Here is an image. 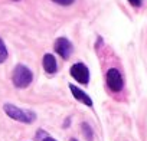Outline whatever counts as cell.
Wrapping results in <instances>:
<instances>
[{"label": "cell", "instance_id": "5b68a950", "mask_svg": "<svg viewBox=\"0 0 147 141\" xmlns=\"http://www.w3.org/2000/svg\"><path fill=\"white\" fill-rule=\"evenodd\" d=\"M53 49H55V52H56L62 59H65V60L69 59L71 55H72V52H74V46H72L71 40L66 39V38H58V39L55 40V43H53Z\"/></svg>", "mask_w": 147, "mask_h": 141}, {"label": "cell", "instance_id": "8992f818", "mask_svg": "<svg viewBox=\"0 0 147 141\" xmlns=\"http://www.w3.org/2000/svg\"><path fill=\"white\" fill-rule=\"evenodd\" d=\"M69 89H71V92H72L74 98H75L77 101L82 102V104H84V105H87V107H92V99H91V98H90V95H88V94H85L82 89H80L78 87L72 85V84H69Z\"/></svg>", "mask_w": 147, "mask_h": 141}, {"label": "cell", "instance_id": "277c9868", "mask_svg": "<svg viewBox=\"0 0 147 141\" xmlns=\"http://www.w3.org/2000/svg\"><path fill=\"white\" fill-rule=\"evenodd\" d=\"M69 72H71V77L77 82H80L82 85H88V82H90V69L87 68L85 63H82V62L74 63L69 69Z\"/></svg>", "mask_w": 147, "mask_h": 141}, {"label": "cell", "instance_id": "30bf717a", "mask_svg": "<svg viewBox=\"0 0 147 141\" xmlns=\"http://www.w3.org/2000/svg\"><path fill=\"white\" fill-rule=\"evenodd\" d=\"M51 2H53L56 5H61V6H71L75 0H51Z\"/></svg>", "mask_w": 147, "mask_h": 141}, {"label": "cell", "instance_id": "7a4b0ae2", "mask_svg": "<svg viewBox=\"0 0 147 141\" xmlns=\"http://www.w3.org/2000/svg\"><path fill=\"white\" fill-rule=\"evenodd\" d=\"M32 81H33L32 70L23 63L16 65V68L13 69V75H12L13 85L16 88H26L32 84Z\"/></svg>", "mask_w": 147, "mask_h": 141}, {"label": "cell", "instance_id": "52a82bcc", "mask_svg": "<svg viewBox=\"0 0 147 141\" xmlns=\"http://www.w3.org/2000/svg\"><path fill=\"white\" fill-rule=\"evenodd\" d=\"M42 65H43V69H45V72L52 75L56 72V69H58V63H56V59L52 53H46L42 59Z\"/></svg>", "mask_w": 147, "mask_h": 141}, {"label": "cell", "instance_id": "4fadbf2b", "mask_svg": "<svg viewBox=\"0 0 147 141\" xmlns=\"http://www.w3.org/2000/svg\"><path fill=\"white\" fill-rule=\"evenodd\" d=\"M69 141H78V140H77V138H71Z\"/></svg>", "mask_w": 147, "mask_h": 141}, {"label": "cell", "instance_id": "3957f363", "mask_svg": "<svg viewBox=\"0 0 147 141\" xmlns=\"http://www.w3.org/2000/svg\"><path fill=\"white\" fill-rule=\"evenodd\" d=\"M105 82H107V87L110 88V91H113V92H120L124 87L123 75L117 68H111V69L107 70Z\"/></svg>", "mask_w": 147, "mask_h": 141}, {"label": "cell", "instance_id": "6da1fadb", "mask_svg": "<svg viewBox=\"0 0 147 141\" xmlns=\"http://www.w3.org/2000/svg\"><path fill=\"white\" fill-rule=\"evenodd\" d=\"M3 111L6 112L7 117H10L15 121L19 122H25V124H32L36 120V114L33 111H28V109H22L13 104H5L3 105Z\"/></svg>", "mask_w": 147, "mask_h": 141}, {"label": "cell", "instance_id": "ba28073f", "mask_svg": "<svg viewBox=\"0 0 147 141\" xmlns=\"http://www.w3.org/2000/svg\"><path fill=\"white\" fill-rule=\"evenodd\" d=\"M81 128H82V132H84L85 138H87L88 141H92V140H94V131H92V128L90 127V124L82 122V124H81Z\"/></svg>", "mask_w": 147, "mask_h": 141}, {"label": "cell", "instance_id": "7c38bea8", "mask_svg": "<svg viewBox=\"0 0 147 141\" xmlns=\"http://www.w3.org/2000/svg\"><path fill=\"white\" fill-rule=\"evenodd\" d=\"M40 141H56L55 138H52V137H49L46 132H43V137L40 138Z\"/></svg>", "mask_w": 147, "mask_h": 141}, {"label": "cell", "instance_id": "8fae6325", "mask_svg": "<svg viewBox=\"0 0 147 141\" xmlns=\"http://www.w3.org/2000/svg\"><path fill=\"white\" fill-rule=\"evenodd\" d=\"M128 3L131 6H134V7H140L141 3H143V0H128Z\"/></svg>", "mask_w": 147, "mask_h": 141}, {"label": "cell", "instance_id": "9c48e42d", "mask_svg": "<svg viewBox=\"0 0 147 141\" xmlns=\"http://www.w3.org/2000/svg\"><path fill=\"white\" fill-rule=\"evenodd\" d=\"M6 59H7V48L2 40V38H0V63H3Z\"/></svg>", "mask_w": 147, "mask_h": 141}]
</instances>
